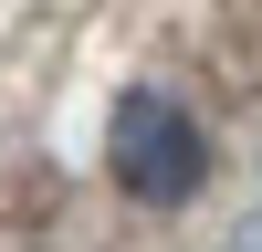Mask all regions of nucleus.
Masks as SVG:
<instances>
[{"label": "nucleus", "mask_w": 262, "mask_h": 252, "mask_svg": "<svg viewBox=\"0 0 262 252\" xmlns=\"http://www.w3.org/2000/svg\"><path fill=\"white\" fill-rule=\"evenodd\" d=\"M231 252H262V210H252V221H242V231H231Z\"/></svg>", "instance_id": "2"}, {"label": "nucleus", "mask_w": 262, "mask_h": 252, "mask_svg": "<svg viewBox=\"0 0 262 252\" xmlns=\"http://www.w3.org/2000/svg\"><path fill=\"white\" fill-rule=\"evenodd\" d=\"M105 147H116V179L137 189L147 210H168V200H189V189H200V126H189V105H179V95H158V84L116 95Z\"/></svg>", "instance_id": "1"}]
</instances>
